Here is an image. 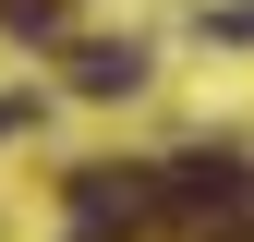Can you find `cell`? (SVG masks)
Wrapping results in <instances>:
<instances>
[{"label": "cell", "instance_id": "277c9868", "mask_svg": "<svg viewBox=\"0 0 254 242\" xmlns=\"http://www.w3.org/2000/svg\"><path fill=\"white\" fill-rule=\"evenodd\" d=\"M0 24L12 37H61V0H0Z\"/></svg>", "mask_w": 254, "mask_h": 242}, {"label": "cell", "instance_id": "7a4b0ae2", "mask_svg": "<svg viewBox=\"0 0 254 242\" xmlns=\"http://www.w3.org/2000/svg\"><path fill=\"white\" fill-rule=\"evenodd\" d=\"M145 218H157V170H121V158L73 170V242H133Z\"/></svg>", "mask_w": 254, "mask_h": 242}, {"label": "cell", "instance_id": "6da1fadb", "mask_svg": "<svg viewBox=\"0 0 254 242\" xmlns=\"http://www.w3.org/2000/svg\"><path fill=\"white\" fill-rule=\"evenodd\" d=\"M157 206H182V218H254V158H230V145H194V158L157 170Z\"/></svg>", "mask_w": 254, "mask_h": 242}, {"label": "cell", "instance_id": "3957f363", "mask_svg": "<svg viewBox=\"0 0 254 242\" xmlns=\"http://www.w3.org/2000/svg\"><path fill=\"white\" fill-rule=\"evenodd\" d=\"M73 85H85V97H133V85H145V49H133V37H121V49H109V37L73 49Z\"/></svg>", "mask_w": 254, "mask_h": 242}, {"label": "cell", "instance_id": "5b68a950", "mask_svg": "<svg viewBox=\"0 0 254 242\" xmlns=\"http://www.w3.org/2000/svg\"><path fill=\"white\" fill-rule=\"evenodd\" d=\"M206 242H254V218H218V230H206Z\"/></svg>", "mask_w": 254, "mask_h": 242}]
</instances>
